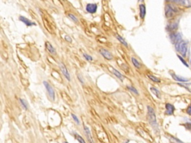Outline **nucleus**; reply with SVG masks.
Instances as JSON below:
<instances>
[{
	"mask_svg": "<svg viewBox=\"0 0 191 143\" xmlns=\"http://www.w3.org/2000/svg\"><path fill=\"white\" fill-rule=\"evenodd\" d=\"M127 89H129V91H131L132 92H133L134 94H135V95H139V92L137 91V89L135 88V87H132V86H127Z\"/></svg>",
	"mask_w": 191,
	"mask_h": 143,
	"instance_id": "b1692460",
	"label": "nucleus"
},
{
	"mask_svg": "<svg viewBox=\"0 0 191 143\" xmlns=\"http://www.w3.org/2000/svg\"><path fill=\"white\" fill-rule=\"evenodd\" d=\"M59 67L61 69V73H62L63 75L64 76L65 78L68 81H71V77H70V75H69V71H68L67 68L66 67V66L64 65V63L62 62H59Z\"/></svg>",
	"mask_w": 191,
	"mask_h": 143,
	"instance_id": "39448f33",
	"label": "nucleus"
},
{
	"mask_svg": "<svg viewBox=\"0 0 191 143\" xmlns=\"http://www.w3.org/2000/svg\"><path fill=\"white\" fill-rule=\"evenodd\" d=\"M169 138H170V139L171 140V142L173 143H184L183 142H181V140L178 139H176L175 137H172V136H170V137H169Z\"/></svg>",
	"mask_w": 191,
	"mask_h": 143,
	"instance_id": "bb28decb",
	"label": "nucleus"
},
{
	"mask_svg": "<svg viewBox=\"0 0 191 143\" xmlns=\"http://www.w3.org/2000/svg\"><path fill=\"white\" fill-rule=\"evenodd\" d=\"M147 118H148V122L150 124V125L152 127V128L155 130H158V123H157L156 119V115H155V112L154 109L150 106L147 107Z\"/></svg>",
	"mask_w": 191,
	"mask_h": 143,
	"instance_id": "f257e3e1",
	"label": "nucleus"
},
{
	"mask_svg": "<svg viewBox=\"0 0 191 143\" xmlns=\"http://www.w3.org/2000/svg\"><path fill=\"white\" fill-rule=\"evenodd\" d=\"M147 76H148L149 78L151 80V81H152L153 82H155V83H160L161 82V80L158 77H157L155 75H147Z\"/></svg>",
	"mask_w": 191,
	"mask_h": 143,
	"instance_id": "4be33fe9",
	"label": "nucleus"
},
{
	"mask_svg": "<svg viewBox=\"0 0 191 143\" xmlns=\"http://www.w3.org/2000/svg\"><path fill=\"white\" fill-rule=\"evenodd\" d=\"M177 13V8L171 4H167L165 7V15L167 18H172Z\"/></svg>",
	"mask_w": 191,
	"mask_h": 143,
	"instance_id": "f03ea898",
	"label": "nucleus"
},
{
	"mask_svg": "<svg viewBox=\"0 0 191 143\" xmlns=\"http://www.w3.org/2000/svg\"><path fill=\"white\" fill-rule=\"evenodd\" d=\"M73 135H74V137H76V140H77L79 143H86V142L84 141V139H83L80 135L78 134L77 133H73Z\"/></svg>",
	"mask_w": 191,
	"mask_h": 143,
	"instance_id": "5701e85b",
	"label": "nucleus"
},
{
	"mask_svg": "<svg viewBox=\"0 0 191 143\" xmlns=\"http://www.w3.org/2000/svg\"><path fill=\"white\" fill-rule=\"evenodd\" d=\"M190 63H191V61H190Z\"/></svg>",
	"mask_w": 191,
	"mask_h": 143,
	"instance_id": "72a5a7b5",
	"label": "nucleus"
},
{
	"mask_svg": "<svg viewBox=\"0 0 191 143\" xmlns=\"http://www.w3.org/2000/svg\"><path fill=\"white\" fill-rule=\"evenodd\" d=\"M139 9H140V17L141 19H144L146 13V9L144 4H140L139 5Z\"/></svg>",
	"mask_w": 191,
	"mask_h": 143,
	"instance_id": "ddd939ff",
	"label": "nucleus"
},
{
	"mask_svg": "<svg viewBox=\"0 0 191 143\" xmlns=\"http://www.w3.org/2000/svg\"><path fill=\"white\" fill-rule=\"evenodd\" d=\"M175 49L178 52H179L180 54H181L182 56H185L187 51V43L185 41H180L179 43H178L177 44L175 45Z\"/></svg>",
	"mask_w": 191,
	"mask_h": 143,
	"instance_id": "7ed1b4c3",
	"label": "nucleus"
},
{
	"mask_svg": "<svg viewBox=\"0 0 191 143\" xmlns=\"http://www.w3.org/2000/svg\"><path fill=\"white\" fill-rule=\"evenodd\" d=\"M171 75H172V77H173V79H175V80H176V81H181V82H186V81H188L187 79H186V78H183V77H179V76L173 74V73H172Z\"/></svg>",
	"mask_w": 191,
	"mask_h": 143,
	"instance_id": "412c9836",
	"label": "nucleus"
},
{
	"mask_svg": "<svg viewBox=\"0 0 191 143\" xmlns=\"http://www.w3.org/2000/svg\"><path fill=\"white\" fill-rule=\"evenodd\" d=\"M84 133H85L86 137L87 139V141L89 143H95L93 141V139L92 137V134H91V132L90 128L86 125H84Z\"/></svg>",
	"mask_w": 191,
	"mask_h": 143,
	"instance_id": "9d476101",
	"label": "nucleus"
},
{
	"mask_svg": "<svg viewBox=\"0 0 191 143\" xmlns=\"http://www.w3.org/2000/svg\"><path fill=\"white\" fill-rule=\"evenodd\" d=\"M63 143H69V142H64Z\"/></svg>",
	"mask_w": 191,
	"mask_h": 143,
	"instance_id": "473e14b6",
	"label": "nucleus"
},
{
	"mask_svg": "<svg viewBox=\"0 0 191 143\" xmlns=\"http://www.w3.org/2000/svg\"><path fill=\"white\" fill-rule=\"evenodd\" d=\"M46 48L47 51L50 53L51 54H53V55H55L57 54L56 49H54V46L50 43V42H46Z\"/></svg>",
	"mask_w": 191,
	"mask_h": 143,
	"instance_id": "f8f14e48",
	"label": "nucleus"
},
{
	"mask_svg": "<svg viewBox=\"0 0 191 143\" xmlns=\"http://www.w3.org/2000/svg\"><path fill=\"white\" fill-rule=\"evenodd\" d=\"M172 2L178 5H181L182 6L190 8L191 7V0H180V1H172Z\"/></svg>",
	"mask_w": 191,
	"mask_h": 143,
	"instance_id": "9b49d317",
	"label": "nucleus"
},
{
	"mask_svg": "<svg viewBox=\"0 0 191 143\" xmlns=\"http://www.w3.org/2000/svg\"><path fill=\"white\" fill-rule=\"evenodd\" d=\"M131 60H132V63H133V65L135 67L137 68V69H140V68L141 67V64H140V63L138 61V60L136 59V58H134V57H132V58H131Z\"/></svg>",
	"mask_w": 191,
	"mask_h": 143,
	"instance_id": "6ab92c4d",
	"label": "nucleus"
},
{
	"mask_svg": "<svg viewBox=\"0 0 191 143\" xmlns=\"http://www.w3.org/2000/svg\"><path fill=\"white\" fill-rule=\"evenodd\" d=\"M77 76H78V78H79V81L81 82V84H84V80H83V78H82V75H81V74H79Z\"/></svg>",
	"mask_w": 191,
	"mask_h": 143,
	"instance_id": "c85d7f7f",
	"label": "nucleus"
},
{
	"mask_svg": "<svg viewBox=\"0 0 191 143\" xmlns=\"http://www.w3.org/2000/svg\"><path fill=\"white\" fill-rule=\"evenodd\" d=\"M115 37H116V38L117 39V40L120 42L121 44H122L124 46H125V47H128V46H129L128 43L125 41V39H124L122 36H120V35H116Z\"/></svg>",
	"mask_w": 191,
	"mask_h": 143,
	"instance_id": "dca6fc26",
	"label": "nucleus"
},
{
	"mask_svg": "<svg viewBox=\"0 0 191 143\" xmlns=\"http://www.w3.org/2000/svg\"><path fill=\"white\" fill-rule=\"evenodd\" d=\"M83 57H84V58H85L87 61H91V62H92V61H93V57L91 56V55H89V54H86V53H83Z\"/></svg>",
	"mask_w": 191,
	"mask_h": 143,
	"instance_id": "cd10ccee",
	"label": "nucleus"
},
{
	"mask_svg": "<svg viewBox=\"0 0 191 143\" xmlns=\"http://www.w3.org/2000/svg\"><path fill=\"white\" fill-rule=\"evenodd\" d=\"M97 8H98L97 4L89 3L86 5L85 10L88 13H91V14H93V13H96V11H97Z\"/></svg>",
	"mask_w": 191,
	"mask_h": 143,
	"instance_id": "423d86ee",
	"label": "nucleus"
},
{
	"mask_svg": "<svg viewBox=\"0 0 191 143\" xmlns=\"http://www.w3.org/2000/svg\"><path fill=\"white\" fill-rule=\"evenodd\" d=\"M150 90H151V92H152L157 98H158V99H161V92H160V91L157 89V88H155V87H150Z\"/></svg>",
	"mask_w": 191,
	"mask_h": 143,
	"instance_id": "a211bd4d",
	"label": "nucleus"
},
{
	"mask_svg": "<svg viewBox=\"0 0 191 143\" xmlns=\"http://www.w3.org/2000/svg\"><path fill=\"white\" fill-rule=\"evenodd\" d=\"M68 17H69V18L70 19V20H72L73 23H79V20H78L77 17H76V16L73 14V13H68Z\"/></svg>",
	"mask_w": 191,
	"mask_h": 143,
	"instance_id": "393cba45",
	"label": "nucleus"
},
{
	"mask_svg": "<svg viewBox=\"0 0 191 143\" xmlns=\"http://www.w3.org/2000/svg\"><path fill=\"white\" fill-rule=\"evenodd\" d=\"M175 111V107L173 104H166V115H173Z\"/></svg>",
	"mask_w": 191,
	"mask_h": 143,
	"instance_id": "4468645a",
	"label": "nucleus"
},
{
	"mask_svg": "<svg viewBox=\"0 0 191 143\" xmlns=\"http://www.w3.org/2000/svg\"><path fill=\"white\" fill-rule=\"evenodd\" d=\"M178 28V23L175 22V23H172L170 24H169L168 26H167V30L170 31H173Z\"/></svg>",
	"mask_w": 191,
	"mask_h": 143,
	"instance_id": "f3484780",
	"label": "nucleus"
},
{
	"mask_svg": "<svg viewBox=\"0 0 191 143\" xmlns=\"http://www.w3.org/2000/svg\"><path fill=\"white\" fill-rule=\"evenodd\" d=\"M71 116H72V118H73V121H74L75 122H76V124H77L78 125H80V120H79V118H78V116L76 115H75L74 113H72L71 114Z\"/></svg>",
	"mask_w": 191,
	"mask_h": 143,
	"instance_id": "a878e982",
	"label": "nucleus"
},
{
	"mask_svg": "<svg viewBox=\"0 0 191 143\" xmlns=\"http://www.w3.org/2000/svg\"><path fill=\"white\" fill-rule=\"evenodd\" d=\"M178 58H179L180 61H181V62H182L183 63H184V64H185V66H187V67H188V66H188L187 63L185 62V60H184V59H183L182 58H181V56H180V55H178Z\"/></svg>",
	"mask_w": 191,
	"mask_h": 143,
	"instance_id": "c756f323",
	"label": "nucleus"
},
{
	"mask_svg": "<svg viewBox=\"0 0 191 143\" xmlns=\"http://www.w3.org/2000/svg\"><path fill=\"white\" fill-rule=\"evenodd\" d=\"M19 101H20V104H21V106L23 107V108L24 109V110H27L28 109V103H27L26 101L25 100V99H19Z\"/></svg>",
	"mask_w": 191,
	"mask_h": 143,
	"instance_id": "aec40b11",
	"label": "nucleus"
},
{
	"mask_svg": "<svg viewBox=\"0 0 191 143\" xmlns=\"http://www.w3.org/2000/svg\"><path fill=\"white\" fill-rule=\"evenodd\" d=\"M112 73L114 75L116 76V77H117V78L120 79V80L121 81H123V80H124V76L122 75L121 74V73H120V72H119L118 70H117V69H114V68H113V69H112Z\"/></svg>",
	"mask_w": 191,
	"mask_h": 143,
	"instance_id": "2eb2a0df",
	"label": "nucleus"
},
{
	"mask_svg": "<svg viewBox=\"0 0 191 143\" xmlns=\"http://www.w3.org/2000/svg\"><path fill=\"white\" fill-rule=\"evenodd\" d=\"M65 39H66L67 42H69V43H71V42H72V38H71L69 36H68V35H66V36H65Z\"/></svg>",
	"mask_w": 191,
	"mask_h": 143,
	"instance_id": "7c9ffc66",
	"label": "nucleus"
},
{
	"mask_svg": "<svg viewBox=\"0 0 191 143\" xmlns=\"http://www.w3.org/2000/svg\"><path fill=\"white\" fill-rule=\"evenodd\" d=\"M187 113L189 114V115L191 116V104H190V105L188 107L187 110Z\"/></svg>",
	"mask_w": 191,
	"mask_h": 143,
	"instance_id": "2f4dec72",
	"label": "nucleus"
},
{
	"mask_svg": "<svg viewBox=\"0 0 191 143\" xmlns=\"http://www.w3.org/2000/svg\"><path fill=\"white\" fill-rule=\"evenodd\" d=\"M170 38L171 39L172 43H174L175 45L177 44L178 43H179L180 41L182 40L181 39V35L180 33H172L170 34Z\"/></svg>",
	"mask_w": 191,
	"mask_h": 143,
	"instance_id": "0eeeda50",
	"label": "nucleus"
},
{
	"mask_svg": "<svg viewBox=\"0 0 191 143\" xmlns=\"http://www.w3.org/2000/svg\"><path fill=\"white\" fill-rule=\"evenodd\" d=\"M99 53H100L101 55L103 56V58H105L106 60L110 61V60L113 59L112 54L109 51H108V50L105 49H99Z\"/></svg>",
	"mask_w": 191,
	"mask_h": 143,
	"instance_id": "6e6552de",
	"label": "nucleus"
},
{
	"mask_svg": "<svg viewBox=\"0 0 191 143\" xmlns=\"http://www.w3.org/2000/svg\"><path fill=\"white\" fill-rule=\"evenodd\" d=\"M43 85H44V87H46V91H47L48 95H49L50 98L53 101H54V99H55V92H54V88L52 87V85L50 84V83L46 81H43Z\"/></svg>",
	"mask_w": 191,
	"mask_h": 143,
	"instance_id": "20e7f679",
	"label": "nucleus"
},
{
	"mask_svg": "<svg viewBox=\"0 0 191 143\" xmlns=\"http://www.w3.org/2000/svg\"><path fill=\"white\" fill-rule=\"evenodd\" d=\"M19 20H20V21H21L22 23H24L26 26L31 27V26H35V25H36V23H35V22L31 21V20H28V18L23 17V16H20V17H19Z\"/></svg>",
	"mask_w": 191,
	"mask_h": 143,
	"instance_id": "1a4fd4ad",
	"label": "nucleus"
}]
</instances>
